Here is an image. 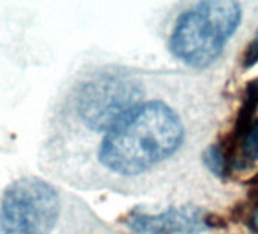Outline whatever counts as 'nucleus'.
<instances>
[{"instance_id":"f257e3e1","label":"nucleus","mask_w":258,"mask_h":234,"mask_svg":"<svg viewBox=\"0 0 258 234\" xmlns=\"http://www.w3.org/2000/svg\"><path fill=\"white\" fill-rule=\"evenodd\" d=\"M184 140L179 115L164 102L140 103L105 134L99 146V161L108 170L134 177L170 155Z\"/></svg>"},{"instance_id":"f03ea898","label":"nucleus","mask_w":258,"mask_h":234,"mask_svg":"<svg viewBox=\"0 0 258 234\" xmlns=\"http://www.w3.org/2000/svg\"><path fill=\"white\" fill-rule=\"evenodd\" d=\"M240 20L241 8L237 2H199L178 19L170 35V52L191 67L205 69L220 56Z\"/></svg>"},{"instance_id":"7ed1b4c3","label":"nucleus","mask_w":258,"mask_h":234,"mask_svg":"<svg viewBox=\"0 0 258 234\" xmlns=\"http://www.w3.org/2000/svg\"><path fill=\"white\" fill-rule=\"evenodd\" d=\"M59 213L61 199L52 184L22 177L0 198V234H52Z\"/></svg>"},{"instance_id":"20e7f679","label":"nucleus","mask_w":258,"mask_h":234,"mask_svg":"<svg viewBox=\"0 0 258 234\" xmlns=\"http://www.w3.org/2000/svg\"><path fill=\"white\" fill-rule=\"evenodd\" d=\"M140 85L121 75L102 73L84 82L76 93V112L94 131H109L123 115L140 105Z\"/></svg>"},{"instance_id":"39448f33","label":"nucleus","mask_w":258,"mask_h":234,"mask_svg":"<svg viewBox=\"0 0 258 234\" xmlns=\"http://www.w3.org/2000/svg\"><path fill=\"white\" fill-rule=\"evenodd\" d=\"M207 214L199 207L185 205L170 208L161 214L133 211L124 222L137 234H198L208 228Z\"/></svg>"},{"instance_id":"423d86ee","label":"nucleus","mask_w":258,"mask_h":234,"mask_svg":"<svg viewBox=\"0 0 258 234\" xmlns=\"http://www.w3.org/2000/svg\"><path fill=\"white\" fill-rule=\"evenodd\" d=\"M258 161V121L253 122L247 134L240 142V152L231 158V166L247 169Z\"/></svg>"},{"instance_id":"0eeeda50","label":"nucleus","mask_w":258,"mask_h":234,"mask_svg":"<svg viewBox=\"0 0 258 234\" xmlns=\"http://www.w3.org/2000/svg\"><path fill=\"white\" fill-rule=\"evenodd\" d=\"M204 163L205 166L219 178H223L226 177V173L229 172L231 169V164H229V158H228V154L225 151V148L220 145H213L210 146L205 152H204Z\"/></svg>"},{"instance_id":"6e6552de","label":"nucleus","mask_w":258,"mask_h":234,"mask_svg":"<svg viewBox=\"0 0 258 234\" xmlns=\"http://www.w3.org/2000/svg\"><path fill=\"white\" fill-rule=\"evenodd\" d=\"M258 63V32L255 34V37L252 38V41L247 44L244 53H243V67L249 69L252 66H255Z\"/></svg>"},{"instance_id":"1a4fd4ad","label":"nucleus","mask_w":258,"mask_h":234,"mask_svg":"<svg viewBox=\"0 0 258 234\" xmlns=\"http://www.w3.org/2000/svg\"><path fill=\"white\" fill-rule=\"evenodd\" d=\"M243 106L250 108V109H253V111H255V108L258 106V79H253V81H250V82L246 85Z\"/></svg>"},{"instance_id":"9d476101","label":"nucleus","mask_w":258,"mask_h":234,"mask_svg":"<svg viewBox=\"0 0 258 234\" xmlns=\"http://www.w3.org/2000/svg\"><path fill=\"white\" fill-rule=\"evenodd\" d=\"M249 226L258 232V195H256V201H255V205H253V210L250 213V217H249Z\"/></svg>"}]
</instances>
